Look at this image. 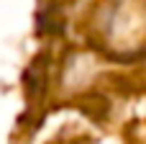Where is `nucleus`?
Returning <instances> with one entry per match:
<instances>
[{"mask_svg":"<svg viewBox=\"0 0 146 144\" xmlns=\"http://www.w3.org/2000/svg\"><path fill=\"white\" fill-rule=\"evenodd\" d=\"M36 33L38 36H59V33H64V15L59 13V5L56 3H49L38 13Z\"/></svg>","mask_w":146,"mask_h":144,"instance_id":"nucleus-1","label":"nucleus"}]
</instances>
